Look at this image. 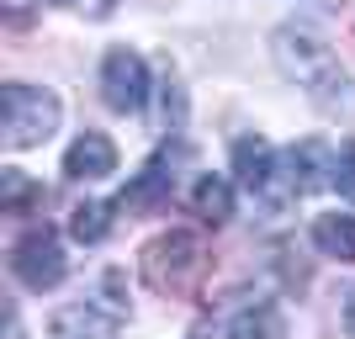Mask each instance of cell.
I'll return each mask as SVG.
<instances>
[{"label":"cell","mask_w":355,"mask_h":339,"mask_svg":"<svg viewBox=\"0 0 355 339\" xmlns=\"http://www.w3.org/2000/svg\"><path fill=\"white\" fill-rule=\"evenodd\" d=\"M270 48H276L282 74L302 85V96H308L324 117H340V122L355 117V74L340 64V53H334L318 32H308V27H282Z\"/></svg>","instance_id":"obj_1"},{"label":"cell","mask_w":355,"mask_h":339,"mask_svg":"<svg viewBox=\"0 0 355 339\" xmlns=\"http://www.w3.org/2000/svg\"><path fill=\"white\" fill-rule=\"evenodd\" d=\"M207 270V254H202V238L175 228V234H159L144 250V281L154 292H186L196 276Z\"/></svg>","instance_id":"obj_2"},{"label":"cell","mask_w":355,"mask_h":339,"mask_svg":"<svg viewBox=\"0 0 355 339\" xmlns=\"http://www.w3.org/2000/svg\"><path fill=\"white\" fill-rule=\"evenodd\" d=\"M59 128V96L43 85H6V144L11 148H37Z\"/></svg>","instance_id":"obj_3"},{"label":"cell","mask_w":355,"mask_h":339,"mask_svg":"<svg viewBox=\"0 0 355 339\" xmlns=\"http://www.w3.org/2000/svg\"><path fill=\"white\" fill-rule=\"evenodd\" d=\"M11 270L16 281L27 286V292H53L64 281V270H69V260H64V244L53 228H27V234L16 238V250H11Z\"/></svg>","instance_id":"obj_4"},{"label":"cell","mask_w":355,"mask_h":339,"mask_svg":"<svg viewBox=\"0 0 355 339\" xmlns=\"http://www.w3.org/2000/svg\"><path fill=\"white\" fill-rule=\"evenodd\" d=\"M101 101L112 112H144L148 101V69L133 48H112L101 59Z\"/></svg>","instance_id":"obj_5"},{"label":"cell","mask_w":355,"mask_h":339,"mask_svg":"<svg viewBox=\"0 0 355 339\" xmlns=\"http://www.w3.org/2000/svg\"><path fill=\"white\" fill-rule=\"evenodd\" d=\"M234 175H239L244 191L260 196L266 207H282L286 196H292V191H286V196L276 191V180L286 186V175H282V164L270 159V144H266V138H239V144H234Z\"/></svg>","instance_id":"obj_6"},{"label":"cell","mask_w":355,"mask_h":339,"mask_svg":"<svg viewBox=\"0 0 355 339\" xmlns=\"http://www.w3.org/2000/svg\"><path fill=\"white\" fill-rule=\"evenodd\" d=\"M170 196H175V159H170V154H154V159L122 186L117 207L122 212H159V207H170Z\"/></svg>","instance_id":"obj_7"},{"label":"cell","mask_w":355,"mask_h":339,"mask_svg":"<svg viewBox=\"0 0 355 339\" xmlns=\"http://www.w3.org/2000/svg\"><path fill=\"white\" fill-rule=\"evenodd\" d=\"M128 308L122 302H74L53 318V339H117Z\"/></svg>","instance_id":"obj_8"},{"label":"cell","mask_w":355,"mask_h":339,"mask_svg":"<svg viewBox=\"0 0 355 339\" xmlns=\"http://www.w3.org/2000/svg\"><path fill=\"white\" fill-rule=\"evenodd\" d=\"M282 175H286V191H292V196H308V191H318V186L334 180V159L324 154V144H313V138H308V144L286 148Z\"/></svg>","instance_id":"obj_9"},{"label":"cell","mask_w":355,"mask_h":339,"mask_svg":"<svg viewBox=\"0 0 355 339\" xmlns=\"http://www.w3.org/2000/svg\"><path fill=\"white\" fill-rule=\"evenodd\" d=\"M117 170V144L106 133H80L64 154V175L69 180H106Z\"/></svg>","instance_id":"obj_10"},{"label":"cell","mask_w":355,"mask_h":339,"mask_svg":"<svg viewBox=\"0 0 355 339\" xmlns=\"http://www.w3.org/2000/svg\"><path fill=\"white\" fill-rule=\"evenodd\" d=\"M313 244L329 260H355V218L350 212H324V218L313 223Z\"/></svg>","instance_id":"obj_11"},{"label":"cell","mask_w":355,"mask_h":339,"mask_svg":"<svg viewBox=\"0 0 355 339\" xmlns=\"http://www.w3.org/2000/svg\"><path fill=\"white\" fill-rule=\"evenodd\" d=\"M191 207H196V218L202 223H228L234 218V186L218 175H202L196 180V191H191Z\"/></svg>","instance_id":"obj_12"},{"label":"cell","mask_w":355,"mask_h":339,"mask_svg":"<svg viewBox=\"0 0 355 339\" xmlns=\"http://www.w3.org/2000/svg\"><path fill=\"white\" fill-rule=\"evenodd\" d=\"M234 339H282V313L270 302H254L234 318Z\"/></svg>","instance_id":"obj_13"},{"label":"cell","mask_w":355,"mask_h":339,"mask_svg":"<svg viewBox=\"0 0 355 339\" xmlns=\"http://www.w3.org/2000/svg\"><path fill=\"white\" fill-rule=\"evenodd\" d=\"M106 228H112V207H106V202H80V207L69 212V234L80 238V244L106 238Z\"/></svg>","instance_id":"obj_14"},{"label":"cell","mask_w":355,"mask_h":339,"mask_svg":"<svg viewBox=\"0 0 355 339\" xmlns=\"http://www.w3.org/2000/svg\"><path fill=\"white\" fill-rule=\"evenodd\" d=\"M0 202H6V212H16V218H21V212H32V207L43 202V186H37V180H27L21 170H6V175H0Z\"/></svg>","instance_id":"obj_15"},{"label":"cell","mask_w":355,"mask_h":339,"mask_svg":"<svg viewBox=\"0 0 355 339\" xmlns=\"http://www.w3.org/2000/svg\"><path fill=\"white\" fill-rule=\"evenodd\" d=\"M334 186H340L345 196H355V138L334 154Z\"/></svg>","instance_id":"obj_16"},{"label":"cell","mask_w":355,"mask_h":339,"mask_svg":"<svg viewBox=\"0 0 355 339\" xmlns=\"http://www.w3.org/2000/svg\"><path fill=\"white\" fill-rule=\"evenodd\" d=\"M345 334L355 339V292H350V302H345Z\"/></svg>","instance_id":"obj_17"},{"label":"cell","mask_w":355,"mask_h":339,"mask_svg":"<svg viewBox=\"0 0 355 339\" xmlns=\"http://www.w3.org/2000/svg\"><path fill=\"white\" fill-rule=\"evenodd\" d=\"M112 6H117V0H90V16H106Z\"/></svg>","instance_id":"obj_18"},{"label":"cell","mask_w":355,"mask_h":339,"mask_svg":"<svg viewBox=\"0 0 355 339\" xmlns=\"http://www.w3.org/2000/svg\"><path fill=\"white\" fill-rule=\"evenodd\" d=\"M53 6H69V0H53Z\"/></svg>","instance_id":"obj_19"}]
</instances>
